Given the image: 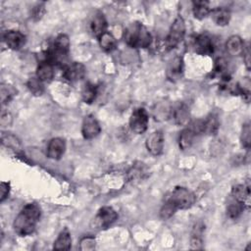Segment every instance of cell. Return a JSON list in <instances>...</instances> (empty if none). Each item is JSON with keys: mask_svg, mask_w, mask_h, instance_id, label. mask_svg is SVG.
<instances>
[{"mask_svg": "<svg viewBox=\"0 0 251 251\" xmlns=\"http://www.w3.org/2000/svg\"><path fill=\"white\" fill-rule=\"evenodd\" d=\"M128 179L129 180H140L146 177L147 176V170L143 166V164L138 163L137 165H133L131 169L128 171Z\"/></svg>", "mask_w": 251, "mask_h": 251, "instance_id": "28", "label": "cell"}, {"mask_svg": "<svg viewBox=\"0 0 251 251\" xmlns=\"http://www.w3.org/2000/svg\"><path fill=\"white\" fill-rule=\"evenodd\" d=\"M52 50L59 54V55H63V56H67L69 50H70V38L67 34L65 33H60L59 35L56 36L53 46H52Z\"/></svg>", "mask_w": 251, "mask_h": 251, "instance_id": "20", "label": "cell"}, {"mask_svg": "<svg viewBox=\"0 0 251 251\" xmlns=\"http://www.w3.org/2000/svg\"><path fill=\"white\" fill-rule=\"evenodd\" d=\"M231 196L248 208L250 206V185L248 183L234 185L231 189Z\"/></svg>", "mask_w": 251, "mask_h": 251, "instance_id": "14", "label": "cell"}, {"mask_svg": "<svg viewBox=\"0 0 251 251\" xmlns=\"http://www.w3.org/2000/svg\"><path fill=\"white\" fill-rule=\"evenodd\" d=\"M101 131L100 125L98 121L92 115H87L84 117L81 125V133L85 139H92L96 137Z\"/></svg>", "mask_w": 251, "mask_h": 251, "instance_id": "9", "label": "cell"}, {"mask_svg": "<svg viewBox=\"0 0 251 251\" xmlns=\"http://www.w3.org/2000/svg\"><path fill=\"white\" fill-rule=\"evenodd\" d=\"M72 246V237L68 229H64L60 232L56 240L54 241L53 248L55 250H69Z\"/></svg>", "mask_w": 251, "mask_h": 251, "instance_id": "24", "label": "cell"}, {"mask_svg": "<svg viewBox=\"0 0 251 251\" xmlns=\"http://www.w3.org/2000/svg\"><path fill=\"white\" fill-rule=\"evenodd\" d=\"M220 126L219 119L216 115L211 114L205 120H203V133L215 134Z\"/></svg>", "mask_w": 251, "mask_h": 251, "instance_id": "26", "label": "cell"}, {"mask_svg": "<svg viewBox=\"0 0 251 251\" xmlns=\"http://www.w3.org/2000/svg\"><path fill=\"white\" fill-rule=\"evenodd\" d=\"M184 127L178 136V146L181 150H186L191 147V145L194 142V138L197 135V133L194 131V129L189 126Z\"/></svg>", "mask_w": 251, "mask_h": 251, "instance_id": "18", "label": "cell"}, {"mask_svg": "<svg viewBox=\"0 0 251 251\" xmlns=\"http://www.w3.org/2000/svg\"><path fill=\"white\" fill-rule=\"evenodd\" d=\"M244 48V42L238 35H231L226 43V50L230 56L236 57L242 55Z\"/></svg>", "mask_w": 251, "mask_h": 251, "instance_id": "17", "label": "cell"}, {"mask_svg": "<svg viewBox=\"0 0 251 251\" xmlns=\"http://www.w3.org/2000/svg\"><path fill=\"white\" fill-rule=\"evenodd\" d=\"M192 48L199 55H211L214 52V43L209 35L202 33L194 37Z\"/></svg>", "mask_w": 251, "mask_h": 251, "instance_id": "8", "label": "cell"}, {"mask_svg": "<svg viewBox=\"0 0 251 251\" xmlns=\"http://www.w3.org/2000/svg\"><path fill=\"white\" fill-rule=\"evenodd\" d=\"M98 41H99V45H100L101 49L104 50L105 52L113 51L117 45L116 38L114 37V35L112 33H110L108 31H106L102 35H100L98 37Z\"/></svg>", "mask_w": 251, "mask_h": 251, "instance_id": "25", "label": "cell"}, {"mask_svg": "<svg viewBox=\"0 0 251 251\" xmlns=\"http://www.w3.org/2000/svg\"><path fill=\"white\" fill-rule=\"evenodd\" d=\"M166 200L170 201L177 210L190 208L196 200L192 191L183 186H176L168 195Z\"/></svg>", "mask_w": 251, "mask_h": 251, "instance_id": "3", "label": "cell"}, {"mask_svg": "<svg viewBox=\"0 0 251 251\" xmlns=\"http://www.w3.org/2000/svg\"><path fill=\"white\" fill-rule=\"evenodd\" d=\"M242 55H243V60L245 62V66L247 70H250V50L248 46H245Z\"/></svg>", "mask_w": 251, "mask_h": 251, "instance_id": "39", "label": "cell"}, {"mask_svg": "<svg viewBox=\"0 0 251 251\" xmlns=\"http://www.w3.org/2000/svg\"><path fill=\"white\" fill-rule=\"evenodd\" d=\"M85 75V67L81 63L74 62L72 64L66 65L63 71V77L70 81V82H75L77 80H80L83 78Z\"/></svg>", "mask_w": 251, "mask_h": 251, "instance_id": "11", "label": "cell"}, {"mask_svg": "<svg viewBox=\"0 0 251 251\" xmlns=\"http://www.w3.org/2000/svg\"><path fill=\"white\" fill-rule=\"evenodd\" d=\"M210 15L214 23L220 26H225L228 25L230 20V12L225 7H217L212 9Z\"/></svg>", "mask_w": 251, "mask_h": 251, "instance_id": "19", "label": "cell"}, {"mask_svg": "<svg viewBox=\"0 0 251 251\" xmlns=\"http://www.w3.org/2000/svg\"><path fill=\"white\" fill-rule=\"evenodd\" d=\"M2 143L14 151L18 152L21 150L20 140L13 134H2Z\"/></svg>", "mask_w": 251, "mask_h": 251, "instance_id": "32", "label": "cell"}, {"mask_svg": "<svg viewBox=\"0 0 251 251\" xmlns=\"http://www.w3.org/2000/svg\"><path fill=\"white\" fill-rule=\"evenodd\" d=\"M244 205L236 200H232L226 207V215L231 220H236L243 212Z\"/></svg>", "mask_w": 251, "mask_h": 251, "instance_id": "29", "label": "cell"}, {"mask_svg": "<svg viewBox=\"0 0 251 251\" xmlns=\"http://www.w3.org/2000/svg\"><path fill=\"white\" fill-rule=\"evenodd\" d=\"M66 142L61 137L52 138L47 146V156L52 160H59L65 153Z\"/></svg>", "mask_w": 251, "mask_h": 251, "instance_id": "13", "label": "cell"}, {"mask_svg": "<svg viewBox=\"0 0 251 251\" xmlns=\"http://www.w3.org/2000/svg\"><path fill=\"white\" fill-rule=\"evenodd\" d=\"M192 12L196 19H198V20L205 19L208 15H210V12H211L209 2L204 1V0L193 1L192 2Z\"/></svg>", "mask_w": 251, "mask_h": 251, "instance_id": "23", "label": "cell"}, {"mask_svg": "<svg viewBox=\"0 0 251 251\" xmlns=\"http://www.w3.org/2000/svg\"><path fill=\"white\" fill-rule=\"evenodd\" d=\"M227 70H228L227 61L223 57L217 58L215 61V65H214V71L217 74H220L222 75V78H224V77L229 76L227 74Z\"/></svg>", "mask_w": 251, "mask_h": 251, "instance_id": "33", "label": "cell"}, {"mask_svg": "<svg viewBox=\"0 0 251 251\" xmlns=\"http://www.w3.org/2000/svg\"><path fill=\"white\" fill-rule=\"evenodd\" d=\"M10 192V183L2 181L0 185V201L3 202L9 195Z\"/></svg>", "mask_w": 251, "mask_h": 251, "instance_id": "38", "label": "cell"}, {"mask_svg": "<svg viewBox=\"0 0 251 251\" xmlns=\"http://www.w3.org/2000/svg\"><path fill=\"white\" fill-rule=\"evenodd\" d=\"M183 74V61L181 57H175L167 68V77L171 81L180 79Z\"/></svg>", "mask_w": 251, "mask_h": 251, "instance_id": "15", "label": "cell"}, {"mask_svg": "<svg viewBox=\"0 0 251 251\" xmlns=\"http://www.w3.org/2000/svg\"><path fill=\"white\" fill-rule=\"evenodd\" d=\"M6 45L13 50L21 49L25 43V36L19 30H8L3 35Z\"/></svg>", "mask_w": 251, "mask_h": 251, "instance_id": "12", "label": "cell"}, {"mask_svg": "<svg viewBox=\"0 0 251 251\" xmlns=\"http://www.w3.org/2000/svg\"><path fill=\"white\" fill-rule=\"evenodd\" d=\"M118 219L117 212L109 206H105L99 209L97 214L92 220L91 226L95 229H105L113 225Z\"/></svg>", "mask_w": 251, "mask_h": 251, "instance_id": "5", "label": "cell"}, {"mask_svg": "<svg viewBox=\"0 0 251 251\" xmlns=\"http://www.w3.org/2000/svg\"><path fill=\"white\" fill-rule=\"evenodd\" d=\"M96 241L95 238L92 236H84L80 239L79 248L81 250H93L95 249Z\"/></svg>", "mask_w": 251, "mask_h": 251, "instance_id": "36", "label": "cell"}, {"mask_svg": "<svg viewBox=\"0 0 251 251\" xmlns=\"http://www.w3.org/2000/svg\"><path fill=\"white\" fill-rule=\"evenodd\" d=\"M146 148L153 156H159L164 149V134L161 130L153 131L146 139Z\"/></svg>", "mask_w": 251, "mask_h": 251, "instance_id": "10", "label": "cell"}, {"mask_svg": "<svg viewBox=\"0 0 251 251\" xmlns=\"http://www.w3.org/2000/svg\"><path fill=\"white\" fill-rule=\"evenodd\" d=\"M97 86L93 83L86 82L81 89V98L84 103L91 104L97 96Z\"/></svg>", "mask_w": 251, "mask_h": 251, "instance_id": "27", "label": "cell"}, {"mask_svg": "<svg viewBox=\"0 0 251 251\" xmlns=\"http://www.w3.org/2000/svg\"><path fill=\"white\" fill-rule=\"evenodd\" d=\"M149 117L144 108L133 110L129 118V127L136 134H142L147 130Z\"/></svg>", "mask_w": 251, "mask_h": 251, "instance_id": "6", "label": "cell"}, {"mask_svg": "<svg viewBox=\"0 0 251 251\" xmlns=\"http://www.w3.org/2000/svg\"><path fill=\"white\" fill-rule=\"evenodd\" d=\"M241 142H242V145L246 149L250 148V144H251V128H250V124L249 123L244 124L243 126H242Z\"/></svg>", "mask_w": 251, "mask_h": 251, "instance_id": "35", "label": "cell"}, {"mask_svg": "<svg viewBox=\"0 0 251 251\" xmlns=\"http://www.w3.org/2000/svg\"><path fill=\"white\" fill-rule=\"evenodd\" d=\"M40 208L35 203L26 204L18 214L14 221V229L21 235L25 236L31 234L40 219Z\"/></svg>", "mask_w": 251, "mask_h": 251, "instance_id": "1", "label": "cell"}, {"mask_svg": "<svg viewBox=\"0 0 251 251\" xmlns=\"http://www.w3.org/2000/svg\"><path fill=\"white\" fill-rule=\"evenodd\" d=\"M26 86L29 92L35 96H40L44 91L43 81H41L37 76L30 77L26 82Z\"/></svg>", "mask_w": 251, "mask_h": 251, "instance_id": "30", "label": "cell"}, {"mask_svg": "<svg viewBox=\"0 0 251 251\" xmlns=\"http://www.w3.org/2000/svg\"><path fill=\"white\" fill-rule=\"evenodd\" d=\"M45 13V9H44V5L43 4H38L36 5L33 9H32V12H31V16L34 20H40L42 18V16L44 15Z\"/></svg>", "mask_w": 251, "mask_h": 251, "instance_id": "37", "label": "cell"}, {"mask_svg": "<svg viewBox=\"0 0 251 251\" xmlns=\"http://www.w3.org/2000/svg\"><path fill=\"white\" fill-rule=\"evenodd\" d=\"M203 232H204L203 224L202 223L195 224L190 235V246L192 249L203 248Z\"/></svg>", "mask_w": 251, "mask_h": 251, "instance_id": "21", "label": "cell"}, {"mask_svg": "<svg viewBox=\"0 0 251 251\" xmlns=\"http://www.w3.org/2000/svg\"><path fill=\"white\" fill-rule=\"evenodd\" d=\"M125 42L132 48H147L152 43L151 33L140 23H132L124 32Z\"/></svg>", "mask_w": 251, "mask_h": 251, "instance_id": "2", "label": "cell"}, {"mask_svg": "<svg viewBox=\"0 0 251 251\" xmlns=\"http://www.w3.org/2000/svg\"><path fill=\"white\" fill-rule=\"evenodd\" d=\"M53 75H54L53 65L45 60L40 62L36 70V76L41 81L44 82V81H50L53 78Z\"/></svg>", "mask_w": 251, "mask_h": 251, "instance_id": "22", "label": "cell"}, {"mask_svg": "<svg viewBox=\"0 0 251 251\" xmlns=\"http://www.w3.org/2000/svg\"><path fill=\"white\" fill-rule=\"evenodd\" d=\"M10 123H11V116H10V114L8 112L2 113V115H1V124H2V126H6Z\"/></svg>", "mask_w": 251, "mask_h": 251, "instance_id": "40", "label": "cell"}, {"mask_svg": "<svg viewBox=\"0 0 251 251\" xmlns=\"http://www.w3.org/2000/svg\"><path fill=\"white\" fill-rule=\"evenodd\" d=\"M170 119L177 126H186L189 123V108L183 102H177L171 106Z\"/></svg>", "mask_w": 251, "mask_h": 251, "instance_id": "7", "label": "cell"}, {"mask_svg": "<svg viewBox=\"0 0 251 251\" xmlns=\"http://www.w3.org/2000/svg\"><path fill=\"white\" fill-rule=\"evenodd\" d=\"M176 211H177V209L170 201L165 200V203L163 204V206L160 210V217L163 220H167V219L171 218Z\"/></svg>", "mask_w": 251, "mask_h": 251, "instance_id": "34", "label": "cell"}, {"mask_svg": "<svg viewBox=\"0 0 251 251\" xmlns=\"http://www.w3.org/2000/svg\"><path fill=\"white\" fill-rule=\"evenodd\" d=\"M90 31L91 33L96 36L99 37L100 35H102L104 32H106V28H107V21L104 17V15L101 12H97L92 20L90 21Z\"/></svg>", "mask_w": 251, "mask_h": 251, "instance_id": "16", "label": "cell"}, {"mask_svg": "<svg viewBox=\"0 0 251 251\" xmlns=\"http://www.w3.org/2000/svg\"><path fill=\"white\" fill-rule=\"evenodd\" d=\"M185 29L186 27L183 18L177 16L171 25L169 34L165 38V49L172 50L176 48L183 40Z\"/></svg>", "mask_w": 251, "mask_h": 251, "instance_id": "4", "label": "cell"}, {"mask_svg": "<svg viewBox=\"0 0 251 251\" xmlns=\"http://www.w3.org/2000/svg\"><path fill=\"white\" fill-rule=\"evenodd\" d=\"M17 94V89L10 84H2L0 88V96L2 104L9 103Z\"/></svg>", "mask_w": 251, "mask_h": 251, "instance_id": "31", "label": "cell"}]
</instances>
